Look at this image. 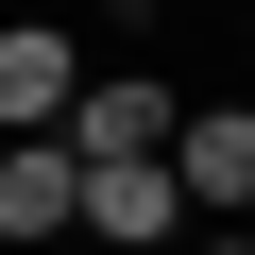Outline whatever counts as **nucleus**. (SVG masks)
<instances>
[{"label": "nucleus", "instance_id": "1", "mask_svg": "<svg viewBox=\"0 0 255 255\" xmlns=\"http://www.w3.org/2000/svg\"><path fill=\"white\" fill-rule=\"evenodd\" d=\"M187 119H204V102H170L153 68H102L85 119H68V153H85V170H153V153H187Z\"/></svg>", "mask_w": 255, "mask_h": 255}, {"label": "nucleus", "instance_id": "2", "mask_svg": "<svg viewBox=\"0 0 255 255\" xmlns=\"http://www.w3.org/2000/svg\"><path fill=\"white\" fill-rule=\"evenodd\" d=\"M85 34L68 17H17V34H0V136H68V119H85Z\"/></svg>", "mask_w": 255, "mask_h": 255}, {"label": "nucleus", "instance_id": "3", "mask_svg": "<svg viewBox=\"0 0 255 255\" xmlns=\"http://www.w3.org/2000/svg\"><path fill=\"white\" fill-rule=\"evenodd\" d=\"M0 238H17V255L85 238V153L68 136H0Z\"/></svg>", "mask_w": 255, "mask_h": 255}, {"label": "nucleus", "instance_id": "4", "mask_svg": "<svg viewBox=\"0 0 255 255\" xmlns=\"http://www.w3.org/2000/svg\"><path fill=\"white\" fill-rule=\"evenodd\" d=\"M187 170L153 153V170H85V238H119V255H187Z\"/></svg>", "mask_w": 255, "mask_h": 255}, {"label": "nucleus", "instance_id": "5", "mask_svg": "<svg viewBox=\"0 0 255 255\" xmlns=\"http://www.w3.org/2000/svg\"><path fill=\"white\" fill-rule=\"evenodd\" d=\"M170 170H187V204H255V102H204Z\"/></svg>", "mask_w": 255, "mask_h": 255}, {"label": "nucleus", "instance_id": "6", "mask_svg": "<svg viewBox=\"0 0 255 255\" xmlns=\"http://www.w3.org/2000/svg\"><path fill=\"white\" fill-rule=\"evenodd\" d=\"M187 255H255V221H204V238H187Z\"/></svg>", "mask_w": 255, "mask_h": 255}, {"label": "nucleus", "instance_id": "7", "mask_svg": "<svg viewBox=\"0 0 255 255\" xmlns=\"http://www.w3.org/2000/svg\"><path fill=\"white\" fill-rule=\"evenodd\" d=\"M238 51H255V17H238Z\"/></svg>", "mask_w": 255, "mask_h": 255}]
</instances>
